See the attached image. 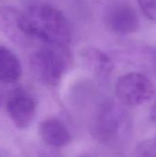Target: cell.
<instances>
[{"label": "cell", "instance_id": "6da1fadb", "mask_svg": "<svg viewBox=\"0 0 156 157\" xmlns=\"http://www.w3.org/2000/svg\"><path fill=\"white\" fill-rule=\"evenodd\" d=\"M21 24L29 39L48 44L68 45L72 29L68 19L59 9L50 5H35L21 12Z\"/></svg>", "mask_w": 156, "mask_h": 157}, {"label": "cell", "instance_id": "7a4b0ae2", "mask_svg": "<svg viewBox=\"0 0 156 157\" xmlns=\"http://www.w3.org/2000/svg\"><path fill=\"white\" fill-rule=\"evenodd\" d=\"M31 69L41 83L57 86L71 63V55L66 45L48 44L39 49L31 57Z\"/></svg>", "mask_w": 156, "mask_h": 157}, {"label": "cell", "instance_id": "3957f363", "mask_svg": "<svg viewBox=\"0 0 156 157\" xmlns=\"http://www.w3.org/2000/svg\"><path fill=\"white\" fill-rule=\"evenodd\" d=\"M115 92L120 103L129 107H136L149 101L154 96L155 88L153 81L147 75L131 72L120 77Z\"/></svg>", "mask_w": 156, "mask_h": 157}, {"label": "cell", "instance_id": "277c9868", "mask_svg": "<svg viewBox=\"0 0 156 157\" xmlns=\"http://www.w3.org/2000/svg\"><path fill=\"white\" fill-rule=\"evenodd\" d=\"M107 28L117 34L126 35L136 32L140 28V19L135 8L127 2L113 3L105 13Z\"/></svg>", "mask_w": 156, "mask_h": 157}, {"label": "cell", "instance_id": "5b68a950", "mask_svg": "<svg viewBox=\"0 0 156 157\" xmlns=\"http://www.w3.org/2000/svg\"><path fill=\"white\" fill-rule=\"evenodd\" d=\"M6 109L13 123L18 129H27L36 116V102L24 90H16L9 98Z\"/></svg>", "mask_w": 156, "mask_h": 157}, {"label": "cell", "instance_id": "8992f818", "mask_svg": "<svg viewBox=\"0 0 156 157\" xmlns=\"http://www.w3.org/2000/svg\"><path fill=\"white\" fill-rule=\"evenodd\" d=\"M124 120L123 111L114 103L105 104L97 120L96 135L105 142L112 140L120 131Z\"/></svg>", "mask_w": 156, "mask_h": 157}, {"label": "cell", "instance_id": "52a82bcc", "mask_svg": "<svg viewBox=\"0 0 156 157\" xmlns=\"http://www.w3.org/2000/svg\"><path fill=\"white\" fill-rule=\"evenodd\" d=\"M0 31L15 42L29 40L22 28L21 11L10 6H0Z\"/></svg>", "mask_w": 156, "mask_h": 157}, {"label": "cell", "instance_id": "ba28073f", "mask_svg": "<svg viewBox=\"0 0 156 157\" xmlns=\"http://www.w3.org/2000/svg\"><path fill=\"white\" fill-rule=\"evenodd\" d=\"M40 135L42 141L53 148H62L72 141V135L66 126L57 119H47L40 123Z\"/></svg>", "mask_w": 156, "mask_h": 157}, {"label": "cell", "instance_id": "9c48e42d", "mask_svg": "<svg viewBox=\"0 0 156 157\" xmlns=\"http://www.w3.org/2000/svg\"><path fill=\"white\" fill-rule=\"evenodd\" d=\"M21 71L17 57L6 47L0 46V81L14 83L20 77Z\"/></svg>", "mask_w": 156, "mask_h": 157}, {"label": "cell", "instance_id": "30bf717a", "mask_svg": "<svg viewBox=\"0 0 156 157\" xmlns=\"http://www.w3.org/2000/svg\"><path fill=\"white\" fill-rule=\"evenodd\" d=\"M82 59L87 68L97 75L108 76L112 72L113 64L110 58L100 50L87 48L83 51Z\"/></svg>", "mask_w": 156, "mask_h": 157}, {"label": "cell", "instance_id": "8fae6325", "mask_svg": "<svg viewBox=\"0 0 156 157\" xmlns=\"http://www.w3.org/2000/svg\"><path fill=\"white\" fill-rule=\"evenodd\" d=\"M143 14L150 19L156 21V0H138Z\"/></svg>", "mask_w": 156, "mask_h": 157}, {"label": "cell", "instance_id": "7c38bea8", "mask_svg": "<svg viewBox=\"0 0 156 157\" xmlns=\"http://www.w3.org/2000/svg\"><path fill=\"white\" fill-rule=\"evenodd\" d=\"M138 150L141 155L156 156V137L141 144Z\"/></svg>", "mask_w": 156, "mask_h": 157}, {"label": "cell", "instance_id": "4fadbf2b", "mask_svg": "<svg viewBox=\"0 0 156 157\" xmlns=\"http://www.w3.org/2000/svg\"><path fill=\"white\" fill-rule=\"evenodd\" d=\"M150 118H151V121L156 124V101L154 102V106H153V108L151 109Z\"/></svg>", "mask_w": 156, "mask_h": 157}, {"label": "cell", "instance_id": "5bb4252c", "mask_svg": "<svg viewBox=\"0 0 156 157\" xmlns=\"http://www.w3.org/2000/svg\"><path fill=\"white\" fill-rule=\"evenodd\" d=\"M0 106H1V96H0Z\"/></svg>", "mask_w": 156, "mask_h": 157}]
</instances>
